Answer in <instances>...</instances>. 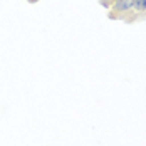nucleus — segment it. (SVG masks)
Here are the masks:
<instances>
[{"mask_svg": "<svg viewBox=\"0 0 146 146\" xmlns=\"http://www.w3.org/2000/svg\"><path fill=\"white\" fill-rule=\"evenodd\" d=\"M133 9L131 0H114L113 5H111V19H119L123 17L124 14H128L129 10Z\"/></svg>", "mask_w": 146, "mask_h": 146, "instance_id": "obj_1", "label": "nucleus"}, {"mask_svg": "<svg viewBox=\"0 0 146 146\" xmlns=\"http://www.w3.org/2000/svg\"><path fill=\"white\" fill-rule=\"evenodd\" d=\"M133 10H136L138 14H145L146 12V0H131Z\"/></svg>", "mask_w": 146, "mask_h": 146, "instance_id": "obj_2", "label": "nucleus"}, {"mask_svg": "<svg viewBox=\"0 0 146 146\" xmlns=\"http://www.w3.org/2000/svg\"><path fill=\"white\" fill-rule=\"evenodd\" d=\"M30 2H35V0H30Z\"/></svg>", "mask_w": 146, "mask_h": 146, "instance_id": "obj_3", "label": "nucleus"}]
</instances>
